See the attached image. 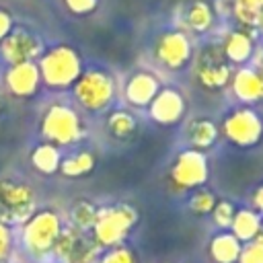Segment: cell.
Masks as SVG:
<instances>
[{"mask_svg": "<svg viewBox=\"0 0 263 263\" xmlns=\"http://www.w3.org/2000/svg\"><path fill=\"white\" fill-rule=\"evenodd\" d=\"M37 66H39L41 82L53 90L70 88L82 74L80 53L66 43L53 45L47 51H43L39 55Z\"/></svg>", "mask_w": 263, "mask_h": 263, "instance_id": "6da1fadb", "label": "cell"}, {"mask_svg": "<svg viewBox=\"0 0 263 263\" xmlns=\"http://www.w3.org/2000/svg\"><path fill=\"white\" fill-rule=\"evenodd\" d=\"M136 222H138V212L129 203H113L107 208H99L90 236L101 249H111L125 240L129 230L136 226Z\"/></svg>", "mask_w": 263, "mask_h": 263, "instance_id": "7a4b0ae2", "label": "cell"}, {"mask_svg": "<svg viewBox=\"0 0 263 263\" xmlns=\"http://www.w3.org/2000/svg\"><path fill=\"white\" fill-rule=\"evenodd\" d=\"M64 224L62 218L55 210H37L25 224H23V247L25 251L35 257L41 259L45 255H49L60 238Z\"/></svg>", "mask_w": 263, "mask_h": 263, "instance_id": "3957f363", "label": "cell"}, {"mask_svg": "<svg viewBox=\"0 0 263 263\" xmlns=\"http://www.w3.org/2000/svg\"><path fill=\"white\" fill-rule=\"evenodd\" d=\"M76 103L86 111H105L115 99V80L105 70H86L72 84Z\"/></svg>", "mask_w": 263, "mask_h": 263, "instance_id": "277c9868", "label": "cell"}, {"mask_svg": "<svg viewBox=\"0 0 263 263\" xmlns=\"http://www.w3.org/2000/svg\"><path fill=\"white\" fill-rule=\"evenodd\" d=\"M82 134H84V125L80 121V115L76 113V109L68 105L62 103L51 105L41 119V136L45 138V142L58 148L78 142Z\"/></svg>", "mask_w": 263, "mask_h": 263, "instance_id": "5b68a950", "label": "cell"}, {"mask_svg": "<svg viewBox=\"0 0 263 263\" xmlns=\"http://www.w3.org/2000/svg\"><path fill=\"white\" fill-rule=\"evenodd\" d=\"M35 191L21 181L0 179V222L10 224H25L35 212Z\"/></svg>", "mask_w": 263, "mask_h": 263, "instance_id": "8992f818", "label": "cell"}, {"mask_svg": "<svg viewBox=\"0 0 263 263\" xmlns=\"http://www.w3.org/2000/svg\"><path fill=\"white\" fill-rule=\"evenodd\" d=\"M222 134L230 144L251 148L263 138V119L253 107H236L224 117Z\"/></svg>", "mask_w": 263, "mask_h": 263, "instance_id": "52a82bcc", "label": "cell"}, {"mask_svg": "<svg viewBox=\"0 0 263 263\" xmlns=\"http://www.w3.org/2000/svg\"><path fill=\"white\" fill-rule=\"evenodd\" d=\"M193 72H195L197 82L208 90H220L226 84H230V78H232V68L226 62L222 47L214 43L197 51Z\"/></svg>", "mask_w": 263, "mask_h": 263, "instance_id": "ba28073f", "label": "cell"}, {"mask_svg": "<svg viewBox=\"0 0 263 263\" xmlns=\"http://www.w3.org/2000/svg\"><path fill=\"white\" fill-rule=\"evenodd\" d=\"M51 253L60 263H97L101 257V247L95 242L90 232L64 226Z\"/></svg>", "mask_w": 263, "mask_h": 263, "instance_id": "9c48e42d", "label": "cell"}, {"mask_svg": "<svg viewBox=\"0 0 263 263\" xmlns=\"http://www.w3.org/2000/svg\"><path fill=\"white\" fill-rule=\"evenodd\" d=\"M171 183L181 189V191H189V189H197L203 187V183L210 177V164L203 152L199 150H181L177 154V158L171 164Z\"/></svg>", "mask_w": 263, "mask_h": 263, "instance_id": "30bf717a", "label": "cell"}, {"mask_svg": "<svg viewBox=\"0 0 263 263\" xmlns=\"http://www.w3.org/2000/svg\"><path fill=\"white\" fill-rule=\"evenodd\" d=\"M156 60L168 70H181L193 60V45L185 31H166L154 45Z\"/></svg>", "mask_w": 263, "mask_h": 263, "instance_id": "8fae6325", "label": "cell"}, {"mask_svg": "<svg viewBox=\"0 0 263 263\" xmlns=\"http://www.w3.org/2000/svg\"><path fill=\"white\" fill-rule=\"evenodd\" d=\"M2 60L10 66L23 62H35L43 53V41L27 29H12L0 43Z\"/></svg>", "mask_w": 263, "mask_h": 263, "instance_id": "7c38bea8", "label": "cell"}, {"mask_svg": "<svg viewBox=\"0 0 263 263\" xmlns=\"http://www.w3.org/2000/svg\"><path fill=\"white\" fill-rule=\"evenodd\" d=\"M187 103L185 97L171 86H164L158 90V95L148 105V115L158 125H175L185 117Z\"/></svg>", "mask_w": 263, "mask_h": 263, "instance_id": "4fadbf2b", "label": "cell"}, {"mask_svg": "<svg viewBox=\"0 0 263 263\" xmlns=\"http://www.w3.org/2000/svg\"><path fill=\"white\" fill-rule=\"evenodd\" d=\"M4 84L10 95L14 97H33L41 86V74L37 62H23L14 64L6 70Z\"/></svg>", "mask_w": 263, "mask_h": 263, "instance_id": "5bb4252c", "label": "cell"}, {"mask_svg": "<svg viewBox=\"0 0 263 263\" xmlns=\"http://www.w3.org/2000/svg\"><path fill=\"white\" fill-rule=\"evenodd\" d=\"M160 80L152 74V72H136L127 78L125 82V88H123V95H125V101L132 105V107H138V109H146L152 99L158 95L160 90Z\"/></svg>", "mask_w": 263, "mask_h": 263, "instance_id": "9a60e30c", "label": "cell"}, {"mask_svg": "<svg viewBox=\"0 0 263 263\" xmlns=\"http://www.w3.org/2000/svg\"><path fill=\"white\" fill-rule=\"evenodd\" d=\"M230 86L234 97L245 105L263 103V72L255 68H238L232 72Z\"/></svg>", "mask_w": 263, "mask_h": 263, "instance_id": "2e32d148", "label": "cell"}, {"mask_svg": "<svg viewBox=\"0 0 263 263\" xmlns=\"http://www.w3.org/2000/svg\"><path fill=\"white\" fill-rule=\"evenodd\" d=\"M220 47L230 66L232 64L242 66L255 53V35H253V31H247V29H234L224 37Z\"/></svg>", "mask_w": 263, "mask_h": 263, "instance_id": "e0dca14e", "label": "cell"}, {"mask_svg": "<svg viewBox=\"0 0 263 263\" xmlns=\"http://www.w3.org/2000/svg\"><path fill=\"white\" fill-rule=\"evenodd\" d=\"M240 247L242 242L230 230H222L212 236L208 253L214 263H236L240 255Z\"/></svg>", "mask_w": 263, "mask_h": 263, "instance_id": "ac0fdd59", "label": "cell"}, {"mask_svg": "<svg viewBox=\"0 0 263 263\" xmlns=\"http://www.w3.org/2000/svg\"><path fill=\"white\" fill-rule=\"evenodd\" d=\"M263 230V216L257 214L253 208H242L236 210L234 220L230 224V232L240 240V242H249L255 236H259Z\"/></svg>", "mask_w": 263, "mask_h": 263, "instance_id": "d6986e66", "label": "cell"}, {"mask_svg": "<svg viewBox=\"0 0 263 263\" xmlns=\"http://www.w3.org/2000/svg\"><path fill=\"white\" fill-rule=\"evenodd\" d=\"M214 16H216V14H214V8H212L210 2H205V0H193V2L185 8L183 21H185V27H187L189 31L201 35V33H208V31L212 29Z\"/></svg>", "mask_w": 263, "mask_h": 263, "instance_id": "ffe728a7", "label": "cell"}, {"mask_svg": "<svg viewBox=\"0 0 263 263\" xmlns=\"http://www.w3.org/2000/svg\"><path fill=\"white\" fill-rule=\"evenodd\" d=\"M220 129L212 119H195L191 121V125L187 127V138L193 146V150H208L218 142Z\"/></svg>", "mask_w": 263, "mask_h": 263, "instance_id": "44dd1931", "label": "cell"}, {"mask_svg": "<svg viewBox=\"0 0 263 263\" xmlns=\"http://www.w3.org/2000/svg\"><path fill=\"white\" fill-rule=\"evenodd\" d=\"M31 162L39 173L53 175L55 171H60V162H62L60 148L49 142H41L39 146H35V150L31 154Z\"/></svg>", "mask_w": 263, "mask_h": 263, "instance_id": "7402d4cb", "label": "cell"}, {"mask_svg": "<svg viewBox=\"0 0 263 263\" xmlns=\"http://www.w3.org/2000/svg\"><path fill=\"white\" fill-rule=\"evenodd\" d=\"M261 14H263V0H234L232 4V16L247 31H257Z\"/></svg>", "mask_w": 263, "mask_h": 263, "instance_id": "603a6c76", "label": "cell"}, {"mask_svg": "<svg viewBox=\"0 0 263 263\" xmlns=\"http://www.w3.org/2000/svg\"><path fill=\"white\" fill-rule=\"evenodd\" d=\"M107 127L111 132V136H115L119 140H129L138 129V119L125 109H115L109 113Z\"/></svg>", "mask_w": 263, "mask_h": 263, "instance_id": "cb8c5ba5", "label": "cell"}, {"mask_svg": "<svg viewBox=\"0 0 263 263\" xmlns=\"http://www.w3.org/2000/svg\"><path fill=\"white\" fill-rule=\"evenodd\" d=\"M95 154L92 152H86V150H82V152H76V154H72V156H68V158H62V162H60V173L64 175V177H84V175H88L92 168H95Z\"/></svg>", "mask_w": 263, "mask_h": 263, "instance_id": "d4e9b609", "label": "cell"}, {"mask_svg": "<svg viewBox=\"0 0 263 263\" xmlns=\"http://www.w3.org/2000/svg\"><path fill=\"white\" fill-rule=\"evenodd\" d=\"M97 214H99V208L95 203H90L86 199H80L70 210V224L68 226H72L76 230H82V232H90L92 226H95Z\"/></svg>", "mask_w": 263, "mask_h": 263, "instance_id": "484cf974", "label": "cell"}, {"mask_svg": "<svg viewBox=\"0 0 263 263\" xmlns=\"http://www.w3.org/2000/svg\"><path fill=\"white\" fill-rule=\"evenodd\" d=\"M216 195L210 191V189H203V187H197L193 189L191 197H189V210L197 216H205V214H212L214 205H216Z\"/></svg>", "mask_w": 263, "mask_h": 263, "instance_id": "4316f807", "label": "cell"}, {"mask_svg": "<svg viewBox=\"0 0 263 263\" xmlns=\"http://www.w3.org/2000/svg\"><path fill=\"white\" fill-rule=\"evenodd\" d=\"M234 214H236V205L232 201H226V199H218L214 210H212V218H214V224L222 230H230V224L234 220Z\"/></svg>", "mask_w": 263, "mask_h": 263, "instance_id": "83f0119b", "label": "cell"}, {"mask_svg": "<svg viewBox=\"0 0 263 263\" xmlns=\"http://www.w3.org/2000/svg\"><path fill=\"white\" fill-rule=\"evenodd\" d=\"M236 263H263V234L255 236L249 242H242Z\"/></svg>", "mask_w": 263, "mask_h": 263, "instance_id": "f1b7e54d", "label": "cell"}, {"mask_svg": "<svg viewBox=\"0 0 263 263\" xmlns=\"http://www.w3.org/2000/svg\"><path fill=\"white\" fill-rule=\"evenodd\" d=\"M97 263H138V257L134 253V249L129 247H123V245H117V247H111L107 249Z\"/></svg>", "mask_w": 263, "mask_h": 263, "instance_id": "f546056e", "label": "cell"}, {"mask_svg": "<svg viewBox=\"0 0 263 263\" xmlns=\"http://www.w3.org/2000/svg\"><path fill=\"white\" fill-rule=\"evenodd\" d=\"M99 0H64V6L72 14H90L97 8Z\"/></svg>", "mask_w": 263, "mask_h": 263, "instance_id": "4dcf8cb0", "label": "cell"}, {"mask_svg": "<svg viewBox=\"0 0 263 263\" xmlns=\"http://www.w3.org/2000/svg\"><path fill=\"white\" fill-rule=\"evenodd\" d=\"M10 242H12V234H10V228L6 224L0 222V263H4V259L8 257V251H10Z\"/></svg>", "mask_w": 263, "mask_h": 263, "instance_id": "1f68e13d", "label": "cell"}, {"mask_svg": "<svg viewBox=\"0 0 263 263\" xmlns=\"http://www.w3.org/2000/svg\"><path fill=\"white\" fill-rule=\"evenodd\" d=\"M12 29H14V23H12L10 12H6V10L0 8V43L8 37V33H10Z\"/></svg>", "mask_w": 263, "mask_h": 263, "instance_id": "d6a6232c", "label": "cell"}, {"mask_svg": "<svg viewBox=\"0 0 263 263\" xmlns=\"http://www.w3.org/2000/svg\"><path fill=\"white\" fill-rule=\"evenodd\" d=\"M232 4L234 0H214V14H220L222 18L232 16Z\"/></svg>", "mask_w": 263, "mask_h": 263, "instance_id": "836d02e7", "label": "cell"}, {"mask_svg": "<svg viewBox=\"0 0 263 263\" xmlns=\"http://www.w3.org/2000/svg\"><path fill=\"white\" fill-rule=\"evenodd\" d=\"M253 205H255L253 210L263 216V185L255 189V193H253Z\"/></svg>", "mask_w": 263, "mask_h": 263, "instance_id": "e575fe53", "label": "cell"}, {"mask_svg": "<svg viewBox=\"0 0 263 263\" xmlns=\"http://www.w3.org/2000/svg\"><path fill=\"white\" fill-rule=\"evenodd\" d=\"M257 31L263 35V14H261V18H259V25H257Z\"/></svg>", "mask_w": 263, "mask_h": 263, "instance_id": "d590c367", "label": "cell"}, {"mask_svg": "<svg viewBox=\"0 0 263 263\" xmlns=\"http://www.w3.org/2000/svg\"><path fill=\"white\" fill-rule=\"evenodd\" d=\"M259 68H261V72H263V60H261V62H259Z\"/></svg>", "mask_w": 263, "mask_h": 263, "instance_id": "8d00e7d4", "label": "cell"}, {"mask_svg": "<svg viewBox=\"0 0 263 263\" xmlns=\"http://www.w3.org/2000/svg\"><path fill=\"white\" fill-rule=\"evenodd\" d=\"M0 107H2V99H0Z\"/></svg>", "mask_w": 263, "mask_h": 263, "instance_id": "74e56055", "label": "cell"}, {"mask_svg": "<svg viewBox=\"0 0 263 263\" xmlns=\"http://www.w3.org/2000/svg\"><path fill=\"white\" fill-rule=\"evenodd\" d=\"M261 234H263V230H261Z\"/></svg>", "mask_w": 263, "mask_h": 263, "instance_id": "f35d334b", "label": "cell"}, {"mask_svg": "<svg viewBox=\"0 0 263 263\" xmlns=\"http://www.w3.org/2000/svg\"><path fill=\"white\" fill-rule=\"evenodd\" d=\"M4 263H6V261H4Z\"/></svg>", "mask_w": 263, "mask_h": 263, "instance_id": "ab89813d", "label": "cell"}]
</instances>
